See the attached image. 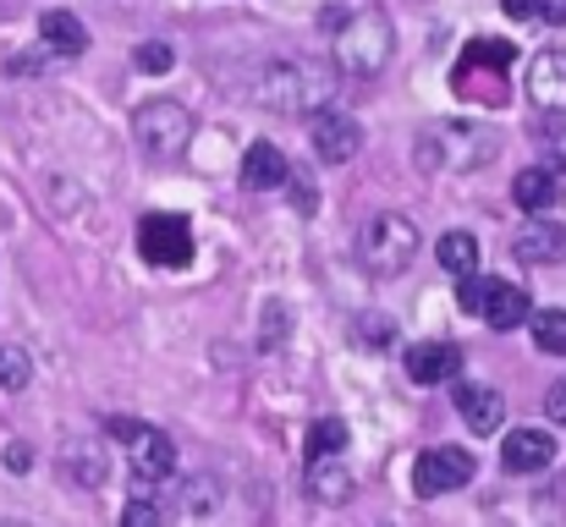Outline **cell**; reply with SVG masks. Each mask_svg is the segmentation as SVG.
<instances>
[{
	"label": "cell",
	"instance_id": "6da1fadb",
	"mask_svg": "<svg viewBox=\"0 0 566 527\" xmlns=\"http://www.w3.org/2000/svg\"><path fill=\"white\" fill-rule=\"evenodd\" d=\"M336 88H342V66L314 55H281L253 72V105L275 116H319L336 99Z\"/></svg>",
	"mask_w": 566,
	"mask_h": 527
},
{
	"label": "cell",
	"instance_id": "d6986e66",
	"mask_svg": "<svg viewBox=\"0 0 566 527\" xmlns=\"http://www.w3.org/2000/svg\"><path fill=\"white\" fill-rule=\"evenodd\" d=\"M39 39H44V50H55V55H83V50H88V28H83L72 11H44V17H39Z\"/></svg>",
	"mask_w": 566,
	"mask_h": 527
},
{
	"label": "cell",
	"instance_id": "f1b7e54d",
	"mask_svg": "<svg viewBox=\"0 0 566 527\" xmlns=\"http://www.w3.org/2000/svg\"><path fill=\"white\" fill-rule=\"evenodd\" d=\"M122 523H166V512H160V506H144V500H133V506L122 512Z\"/></svg>",
	"mask_w": 566,
	"mask_h": 527
},
{
	"label": "cell",
	"instance_id": "ffe728a7",
	"mask_svg": "<svg viewBox=\"0 0 566 527\" xmlns=\"http://www.w3.org/2000/svg\"><path fill=\"white\" fill-rule=\"evenodd\" d=\"M308 489L314 500H347L353 495V473L342 456H308Z\"/></svg>",
	"mask_w": 566,
	"mask_h": 527
},
{
	"label": "cell",
	"instance_id": "e0dca14e",
	"mask_svg": "<svg viewBox=\"0 0 566 527\" xmlns=\"http://www.w3.org/2000/svg\"><path fill=\"white\" fill-rule=\"evenodd\" d=\"M286 176H292V166L275 144H253L242 155V187L248 192H275V187H286Z\"/></svg>",
	"mask_w": 566,
	"mask_h": 527
},
{
	"label": "cell",
	"instance_id": "277c9868",
	"mask_svg": "<svg viewBox=\"0 0 566 527\" xmlns=\"http://www.w3.org/2000/svg\"><path fill=\"white\" fill-rule=\"evenodd\" d=\"M418 247H423L418 225H412L407 214H390V209L375 214V220L364 225V242H358V253H364L369 275H379V281L407 275V270H412V259H418Z\"/></svg>",
	"mask_w": 566,
	"mask_h": 527
},
{
	"label": "cell",
	"instance_id": "5b68a950",
	"mask_svg": "<svg viewBox=\"0 0 566 527\" xmlns=\"http://www.w3.org/2000/svg\"><path fill=\"white\" fill-rule=\"evenodd\" d=\"M506 72H512V44H506V39H473V44L462 50L451 83H457L462 94L479 88V94H473L479 105H506Z\"/></svg>",
	"mask_w": 566,
	"mask_h": 527
},
{
	"label": "cell",
	"instance_id": "4316f807",
	"mask_svg": "<svg viewBox=\"0 0 566 527\" xmlns=\"http://www.w3.org/2000/svg\"><path fill=\"white\" fill-rule=\"evenodd\" d=\"M501 11L512 22H539V0H501Z\"/></svg>",
	"mask_w": 566,
	"mask_h": 527
},
{
	"label": "cell",
	"instance_id": "7a4b0ae2",
	"mask_svg": "<svg viewBox=\"0 0 566 527\" xmlns=\"http://www.w3.org/2000/svg\"><path fill=\"white\" fill-rule=\"evenodd\" d=\"M319 28L331 33V61L353 77H375L390 61V22L369 6H325Z\"/></svg>",
	"mask_w": 566,
	"mask_h": 527
},
{
	"label": "cell",
	"instance_id": "83f0119b",
	"mask_svg": "<svg viewBox=\"0 0 566 527\" xmlns=\"http://www.w3.org/2000/svg\"><path fill=\"white\" fill-rule=\"evenodd\" d=\"M286 181H292V203H297L303 214H314V187H308V176L297 171V176H286Z\"/></svg>",
	"mask_w": 566,
	"mask_h": 527
},
{
	"label": "cell",
	"instance_id": "30bf717a",
	"mask_svg": "<svg viewBox=\"0 0 566 527\" xmlns=\"http://www.w3.org/2000/svg\"><path fill=\"white\" fill-rule=\"evenodd\" d=\"M358 149H364V127L353 116H342V110L325 105L319 122H314V155L325 166H347V160H358Z\"/></svg>",
	"mask_w": 566,
	"mask_h": 527
},
{
	"label": "cell",
	"instance_id": "484cf974",
	"mask_svg": "<svg viewBox=\"0 0 566 527\" xmlns=\"http://www.w3.org/2000/svg\"><path fill=\"white\" fill-rule=\"evenodd\" d=\"M479 292H484V275H457V303H462V314H479Z\"/></svg>",
	"mask_w": 566,
	"mask_h": 527
},
{
	"label": "cell",
	"instance_id": "8fae6325",
	"mask_svg": "<svg viewBox=\"0 0 566 527\" xmlns=\"http://www.w3.org/2000/svg\"><path fill=\"white\" fill-rule=\"evenodd\" d=\"M528 314H534V297H528L523 286H512V281H484V292H479V319H484L490 330H517V325H528Z\"/></svg>",
	"mask_w": 566,
	"mask_h": 527
},
{
	"label": "cell",
	"instance_id": "9c48e42d",
	"mask_svg": "<svg viewBox=\"0 0 566 527\" xmlns=\"http://www.w3.org/2000/svg\"><path fill=\"white\" fill-rule=\"evenodd\" d=\"M138 253L155 270H188L192 264V231L182 214H149L138 225Z\"/></svg>",
	"mask_w": 566,
	"mask_h": 527
},
{
	"label": "cell",
	"instance_id": "4fadbf2b",
	"mask_svg": "<svg viewBox=\"0 0 566 527\" xmlns=\"http://www.w3.org/2000/svg\"><path fill=\"white\" fill-rule=\"evenodd\" d=\"M528 99L539 110H566V50H539L528 61Z\"/></svg>",
	"mask_w": 566,
	"mask_h": 527
},
{
	"label": "cell",
	"instance_id": "7c38bea8",
	"mask_svg": "<svg viewBox=\"0 0 566 527\" xmlns=\"http://www.w3.org/2000/svg\"><path fill=\"white\" fill-rule=\"evenodd\" d=\"M512 259H517V264H562L566 225L562 220H528V225L512 236Z\"/></svg>",
	"mask_w": 566,
	"mask_h": 527
},
{
	"label": "cell",
	"instance_id": "1f68e13d",
	"mask_svg": "<svg viewBox=\"0 0 566 527\" xmlns=\"http://www.w3.org/2000/svg\"><path fill=\"white\" fill-rule=\"evenodd\" d=\"M539 22H556V28H566V0H539Z\"/></svg>",
	"mask_w": 566,
	"mask_h": 527
},
{
	"label": "cell",
	"instance_id": "603a6c76",
	"mask_svg": "<svg viewBox=\"0 0 566 527\" xmlns=\"http://www.w3.org/2000/svg\"><path fill=\"white\" fill-rule=\"evenodd\" d=\"M342 445H347V423L342 418H319L308 429V456H342Z\"/></svg>",
	"mask_w": 566,
	"mask_h": 527
},
{
	"label": "cell",
	"instance_id": "d4e9b609",
	"mask_svg": "<svg viewBox=\"0 0 566 527\" xmlns=\"http://www.w3.org/2000/svg\"><path fill=\"white\" fill-rule=\"evenodd\" d=\"M33 379V362L22 347H0V390H28Z\"/></svg>",
	"mask_w": 566,
	"mask_h": 527
},
{
	"label": "cell",
	"instance_id": "7402d4cb",
	"mask_svg": "<svg viewBox=\"0 0 566 527\" xmlns=\"http://www.w3.org/2000/svg\"><path fill=\"white\" fill-rule=\"evenodd\" d=\"M528 325H534V347L551 351V357H566V314L562 308H534Z\"/></svg>",
	"mask_w": 566,
	"mask_h": 527
},
{
	"label": "cell",
	"instance_id": "f546056e",
	"mask_svg": "<svg viewBox=\"0 0 566 527\" xmlns=\"http://www.w3.org/2000/svg\"><path fill=\"white\" fill-rule=\"evenodd\" d=\"M545 407H551V418L566 429V379L562 384H551V396H545Z\"/></svg>",
	"mask_w": 566,
	"mask_h": 527
},
{
	"label": "cell",
	"instance_id": "9a60e30c",
	"mask_svg": "<svg viewBox=\"0 0 566 527\" xmlns=\"http://www.w3.org/2000/svg\"><path fill=\"white\" fill-rule=\"evenodd\" d=\"M457 412L473 434H495L506 423V401L495 384H457Z\"/></svg>",
	"mask_w": 566,
	"mask_h": 527
},
{
	"label": "cell",
	"instance_id": "8992f818",
	"mask_svg": "<svg viewBox=\"0 0 566 527\" xmlns=\"http://www.w3.org/2000/svg\"><path fill=\"white\" fill-rule=\"evenodd\" d=\"M133 138H138V149H144L149 160H177L192 138L188 105H177V99H149V105H138Z\"/></svg>",
	"mask_w": 566,
	"mask_h": 527
},
{
	"label": "cell",
	"instance_id": "3957f363",
	"mask_svg": "<svg viewBox=\"0 0 566 527\" xmlns=\"http://www.w3.org/2000/svg\"><path fill=\"white\" fill-rule=\"evenodd\" d=\"M495 155H501V133H495V127H479V122H457V116L423 127V133H418V149H412L418 171H429V176L473 171V166H490Z\"/></svg>",
	"mask_w": 566,
	"mask_h": 527
},
{
	"label": "cell",
	"instance_id": "2e32d148",
	"mask_svg": "<svg viewBox=\"0 0 566 527\" xmlns=\"http://www.w3.org/2000/svg\"><path fill=\"white\" fill-rule=\"evenodd\" d=\"M501 462H506V473H545L556 462V440L545 429H517L501 445Z\"/></svg>",
	"mask_w": 566,
	"mask_h": 527
},
{
	"label": "cell",
	"instance_id": "52a82bcc",
	"mask_svg": "<svg viewBox=\"0 0 566 527\" xmlns=\"http://www.w3.org/2000/svg\"><path fill=\"white\" fill-rule=\"evenodd\" d=\"M111 434L122 440L127 473H133L138 484H166V478L177 473V445H171V434H160V429H149V423H133V418H116Z\"/></svg>",
	"mask_w": 566,
	"mask_h": 527
},
{
	"label": "cell",
	"instance_id": "cb8c5ba5",
	"mask_svg": "<svg viewBox=\"0 0 566 527\" xmlns=\"http://www.w3.org/2000/svg\"><path fill=\"white\" fill-rule=\"evenodd\" d=\"M133 66H138V72H149V77H160V72H171V66H177V50H171L166 39H144V44L133 50Z\"/></svg>",
	"mask_w": 566,
	"mask_h": 527
},
{
	"label": "cell",
	"instance_id": "ac0fdd59",
	"mask_svg": "<svg viewBox=\"0 0 566 527\" xmlns=\"http://www.w3.org/2000/svg\"><path fill=\"white\" fill-rule=\"evenodd\" d=\"M512 198H517L528 214H551V209L562 203V176L551 171V166H528V171L512 181Z\"/></svg>",
	"mask_w": 566,
	"mask_h": 527
},
{
	"label": "cell",
	"instance_id": "4dcf8cb0",
	"mask_svg": "<svg viewBox=\"0 0 566 527\" xmlns=\"http://www.w3.org/2000/svg\"><path fill=\"white\" fill-rule=\"evenodd\" d=\"M28 462H33V456H28V445H22V440H11V445H6V467H11V473H28Z\"/></svg>",
	"mask_w": 566,
	"mask_h": 527
},
{
	"label": "cell",
	"instance_id": "5bb4252c",
	"mask_svg": "<svg viewBox=\"0 0 566 527\" xmlns=\"http://www.w3.org/2000/svg\"><path fill=\"white\" fill-rule=\"evenodd\" d=\"M457 373H462V351L451 347V341H418V347H407V379L412 384H446Z\"/></svg>",
	"mask_w": 566,
	"mask_h": 527
},
{
	"label": "cell",
	"instance_id": "44dd1931",
	"mask_svg": "<svg viewBox=\"0 0 566 527\" xmlns=\"http://www.w3.org/2000/svg\"><path fill=\"white\" fill-rule=\"evenodd\" d=\"M434 259H440V270L468 275V270H479V236H473V231H446V236L434 242Z\"/></svg>",
	"mask_w": 566,
	"mask_h": 527
},
{
	"label": "cell",
	"instance_id": "ba28073f",
	"mask_svg": "<svg viewBox=\"0 0 566 527\" xmlns=\"http://www.w3.org/2000/svg\"><path fill=\"white\" fill-rule=\"evenodd\" d=\"M473 478V451L462 445H429L418 462H412V495L434 500V495H451Z\"/></svg>",
	"mask_w": 566,
	"mask_h": 527
}]
</instances>
